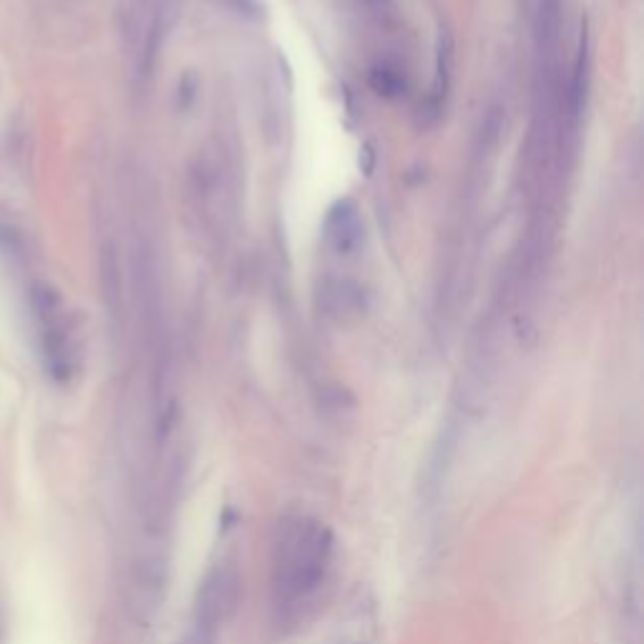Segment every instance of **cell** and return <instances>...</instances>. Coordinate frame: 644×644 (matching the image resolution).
I'll return each instance as SVG.
<instances>
[{
    "mask_svg": "<svg viewBox=\"0 0 644 644\" xmlns=\"http://www.w3.org/2000/svg\"><path fill=\"white\" fill-rule=\"evenodd\" d=\"M237 597H239L237 564L232 559L212 564V569L199 584L189 630L181 644H220V634L237 606Z\"/></svg>",
    "mask_w": 644,
    "mask_h": 644,
    "instance_id": "3",
    "label": "cell"
},
{
    "mask_svg": "<svg viewBox=\"0 0 644 644\" xmlns=\"http://www.w3.org/2000/svg\"><path fill=\"white\" fill-rule=\"evenodd\" d=\"M328 242L340 255H347L360 242V220L350 205H338L328 217Z\"/></svg>",
    "mask_w": 644,
    "mask_h": 644,
    "instance_id": "5",
    "label": "cell"
},
{
    "mask_svg": "<svg viewBox=\"0 0 644 644\" xmlns=\"http://www.w3.org/2000/svg\"><path fill=\"white\" fill-rule=\"evenodd\" d=\"M335 562V534L313 514H288L274 523L270 547V594L274 622L297 624L328 584Z\"/></svg>",
    "mask_w": 644,
    "mask_h": 644,
    "instance_id": "1",
    "label": "cell"
},
{
    "mask_svg": "<svg viewBox=\"0 0 644 644\" xmlns=\"http://www.w3.org/2000/svg\"><path fill=\"white\" fill-rule=\"evenodd\" d=\"M378 606L368 590H357L335 627L330 644H378Z\"/></svg>",
    "mask_w": 644,
    "mask_h": 644,
    "instance_id": "4",
    "label": "cell"
},
{
    "mask_svg": "<svg viewBox=\"0 0 644 644\" xmlns=\"http://www.w3.org/2000/svg\"><path fill=\"white\" fill-rule=\"evenodd\" d=\"M30 313L46 371L55 383H69L76 372V345L61 295L51 285L36 282L30 288Z\"/></svg>",
    "mask_w": 644,
    "mask_h": 644,
    "instance_id": "2",
    "label": "cell"
}]
</instances>
